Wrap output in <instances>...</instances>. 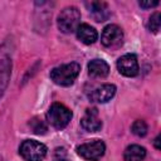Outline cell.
I'll return each mask as SVG.
<instances>
[{
    "label": "cell",
    "instance_id": "d6986e66",
    "mask_svg": "<svg viewBox=\"0 0 161 161\" xmlns=\"http://www.w3.org/2000/svg\"><path fill=\"white\" fill-rule=\"evenodd\" d=\"M58 161H67V160H58Z\"/></svg>",
    "mask_w": 161,
    "mask_h": 161
},
{
    "label": "cell",
    "instance_id": "ba28073f",
    "mask_svg": "<svg viewBox=\"0 0 161 161\" xmlns=\"http://www.w3.org/2000/svg\"><path fill=\"white\" fill-rule=\"evenodd\" d=\"M114 93H116V86L111 83H106L91 91V93L88 94V98L92 102L106 103L114 96Z\"/></svg>",
    "mask_w": 161,
    "mask_h": 161
},
{
    "label": "cell",
    "instance_id": "9a60e30c",
    "mask_svg": "<svg viewBox=\"0 0 161 161\" xmlns=\"http://www.w3.org/2000/svg\"><path fill=\"white\" fill-rule=\"evenodd\" d=\"M131 131L133 135H136L138 137H143L147 133V125L142 119H136L131 126Z\"/></svg>",
    "mask_w": 161,
    "mask_h": 161
},
{
    "label": "cell",
    "instance_id": "5bb4252c",
    "mask_svg": "<svg viewBox=\"0 0 161 161\" xmlns=\"http://www.w3.org/2000/svg\"><path fill=\"white\" fill-rule=\"evenodd\" d=\"M29 127H30L31 131H33L34 133H36V135H44V133L48 131V127H47L45 122L42 121V119H39V118H36V117H34V118L30 119Z\"/></svg>",
    "mask_w": 161,
    "mask_h": 161
},
{
    "label": "cell",
    "instance_id": "ac0fdd59",
    "mask_svg": "<svg viewBox=\"0 0 161 161\" xmlns=\"http://www.w3.org/2000/svg\"><path fill=\"white\" fill-rule=\"evenodd\" d=\"M153 145H155V147L157 148V150H160V135L155 138V141H153Z\"/></svg>",
    "mask_w": 161,
    "mask_h": 161
},
{
    "label": "cell",
    "instance_id": "30bf717a",
    "mask_svg": "<svg viewBox=\"0 0 161 161\" xmlns=\"http://www.w3.org/2000/svg\"><path fill=\"white\" fill-rule=\"evenodd\" d=\"M86 6L96 21H104L109 16L108 5L103 1H91V3H87Z\"/></svg>",
    "mask_w": 161,
    "mask_h": 161
},
{
    "label": "cell",
    "instance_id": "52a82bcc",
    "mask_svg": "<svg viewBox=\"0 0 161 161\" xmlns=\"http://www.w3.org/2000/svg\"><path fill=\"white\" fill-rule=\"evenodd\" d=\"M117 69L125 77H135L138 74V62L135 54H125L117 60Z\"/></svg>",
    "mask_w": 161,
    "mask_h": 161
},
{
    "label": "cell",
    "instance_id": "3957f363",
    "mask_svg": "<svg viewBox=\"0 0 161 161\" xmlns=\"http://www.w3.org/2000/svg\"><path fill=\"white\" fill-rule=\"evenodd\" d=\"M72 118V111L62 103H53L47 112V121L57 130L64 128Z\"/></svg>",
    "mask_w": 161,
    "mask_h": 161
},
{
    "label": "cell",
    "instance_id": "7c38bea8",
    "mask_svg": "<svg viewBox=\"0 0 161 161\" xmlns=\"http://www.w3.org/2000/svg\"><path fill=\"white\" fill-rule=\"evenodd\" d=\"M88 73L96 78H104L109 73V67L103 59H93L88 63Z\"/></svg>",
    "mask_w": 161,
    "mask_h": 161
},
{
    "label": "cell",
    "instance_id": "7a4b0ae2",
    "mask_svg": "<svg viewBox=\"0 0 161 161\" xmlns=\"http://www.w3.org/2000/svg\"><path fill=\"white\" fill-rule=\"evenodd\" d=\"M58 29L64 33L69 34L77 30L80 25V13L75 6H67L60 10L58 19H57Z\"/></svg>",
    "mask_w": 161,
    "mask_h": 161
},
{
    "label": "cell",
    "instance_id": "2e32d148",
    "mask_svg": "<svg viewBox=\"0 0 161 161\" xmlns=\"http://www.w3.org/2000/svg\"><path fill=\"white\" fill-rule=\"evenodd\" d=\"M160 25H161V14L156 11L150 16L147 21V29L152 33H157L160 30Z\"/></svg>",
    "mask_w": 161,
    "mask_h": 161
},
{
    "label": "cell",
    "instance_id": "6da1fadb",
    "mask_svg": "<svg viewBox=\"0 0 161 161\" xmlns=\"http://www.w3.org/2000/svg\"><path fill=\"white\" fill-rule=\"evenodd\" d=\"M80 72V65L75 62L68 63V64H62L50 70V79L62 87H68L74 83L77 79L78 74Z\"/></svg>",
    "mask_w": 161,
    "mask_h": 161
},
{
    "label": "cell",
    "instance_id": "277c9868",
    "mask_svg": "<svg viewBox=\"0 0 161 161\" xmlns=\"http://www.w3.org/2000/svg\"><path fill=\"white\" fill-rule=\"evenodd\" d=\"M47 146L35 140H25L20 145L19 153L25 161H42L47 156Z\"/></svg>",
    "mask_w": 161,
    "mask_h": 161
},
{
    "label": "cell",
    "instance_id": "4fadbf2b",
    "mask_svg": "<svg viewBox=\"0 0 161 161\" xmlns=\"http://www.w3.org/2000/svg\"><path fill=\"white\" fill-rule=\"evenodd\" d=\"M145 157H146V150L140 145H131L126 147L123 152L125 161H143Z\"/></svg>",
    "mask_w": 161,
    "mask_h": 161
},
{
    "label": "cell",
    "instance_id": "8fae6325",
    "mask_svg": "<svg viewBox=\"0 0 161 161\" xmlns=\"http://www.w3.org/2000/svg\"><path fill=\"white\" fill-rule=\"evenodd\" d=\"M75 31H77V38H78L82 43H84V44H87V45L93 44V43L97 40V38H98L97 30H96L93 26L88 25V24H80V25L77 28Z\"/></svg>",
    "mask_w": 161,
    "mask_h": 161
},
{
    "label": "cell",
    "instance_id": "e0dca14e",
    "mask_svg": "<svg viewBox=\"0 0 161 161\" xmlns=\"http://www.w3.org/2000/svg\"><path fill=\"white\" fill-rule=\"evenodd\" d=\"M138 5L143 9H150V8H155L158 5V1L155 0V1H151V0H143V1H140Z\"/></svg>",
    "mask_w": 161,
    "mask_h": 161
},
{
    "label": "cell",
    "instance_id": "9c48e42d",
    "mask_svg": "<svg viewBox=\"0 0 161 161\" xmlns=\"http://www.w3.org/2000/svg\"><path fill=\"white\" fill-rule=\"evenodd\" d=\"M80 126L88 132H97L102 128V121L97 108H88L80 119Z\"/></svg>",
    "mask_w": 161,
    "mask_h": 161
},
{
    "label": "cell",
    "instance_id": "5b68a950",
    "mask_svg": "<svg viewBox=\"0 0 161 161\" xmlns=\"http://www.w3.org/2000/svg\"><path fill=\"white\" fill-rule=\"evenodd\" d=\"M106 151V145L101 140H93L77 147V153L89 161H98Z\"/></svg>",
    "mask_w": 161,
    "mask_h": 161
},
{
    "label": "cell",
    "instance_id": "8992f818",
    "mask_svg": "<svg viewBox=\"0 0 161 161\" xmlns=\"http://www.w3.org/2000/svg\"><path fill=\"white\" fill-rule=\"evenodd\" d=\"M122 39H123V31L116 24H109L104 26L102 35H101V42L107 48L119 45L122 43Z\"/></svg>",
    "mask_w": 161,
    "mask_h": 161
}]
</instances>
